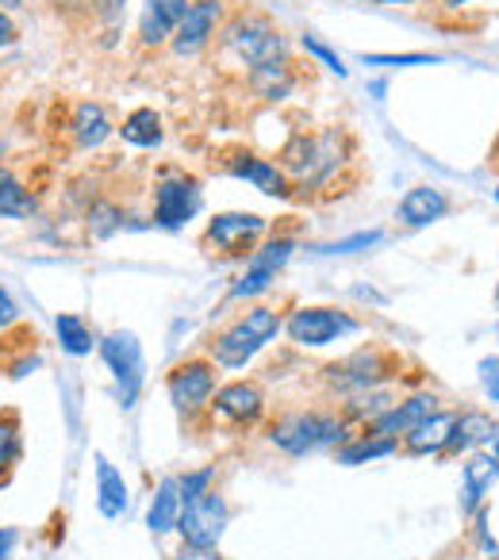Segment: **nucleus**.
Here are the masks:
<instances>
[{"label":"nucleus","instance_id":"nucleus-1","mask_svg":"<svg viewBox=\"0 0 499 560\" xmlns=\"http://www.w3.org/2000/svg\"><path fill=\"white\" fill-rule=\"evenodd\" d=\"M281 170L289 177L292 188L300 192H315V188H327L338 173L346 170V162L353 158V139L343 127H327V131H297L281 147Z\"/></svg>","mask_w":499,"mask_h":560},{"label":"nucleus","instance_id":"nucleus-2","mask_svg":"<svg viewBox=\"0 0 499 560\" xmlns=\"http://www.w3.org/2000/svg\"><path fill=\"white\" fill-rule=\"evenodd\" d=\"M285 330V315L277 307H250L227 330H219L208 342V361L219 369H246L269 342Z\"/></svg>","mask_w":499,"mask_h":560},{"label":"nucleus","instance_id":"nucleus-3","mask_svg":"<svg viewBox=\"0 0 499 560\" xmlns=\"http://www.w3.org/2000/svg\"><path fill=\"white\" fill-rule=\"evenodd\" d=\"M219 43H223V50H231L246 70L289 58V39H285V32L266 12H254V9H242V12H234L231 20H223Z\"/></svg>","mask_w":499,"mask_h":560},{"label":"nucleus","instance_id":"nucleus-4","mask_svg":"<svg viewBox=\"0 0 499 560\" xmlns=\"http://www.w3.org/2000/svg\"><path fill=\"white\" fill-rule=\"evenodd\" d=\"M346 430L350 422L343 415H327V411H289L281 419L269 422V445H277L289 457H307L315 450H330V445L346 442Z\"/></svg>","mask_w":499,"mask_h":560},{"label":"nucleus","instance_id":"nucleus-5","mask_svg":"<svg viewBox=\"0 0 499 560\" xmlns=\"http://www.w3.org/2000/svg\"><path fill=\"white\" fill-rule=\"evenodd\" d=\"M266 231L269 223L262 215H254V211H219L204 226V246L216 257H223V261H239V257L246 261L262 246Z\"/></svg>","mask_w":499,"mask_h":560},{"label":"nucleus","instance_id":"nucleus-6","mask_svg":"<svg viewBox=\"0 0 499 560\" xmlns=\"http://www.w3.org/2000/svg\"><path fill=\"white\" fill-rule=\"evenodd\" d=\"M96 350H101V361L108 365L112 381H116L124 407H135L142 384H147V358H142L139 338L131 330H112V335H104L96 342Z\"/></svg>","mask_w":499,"mask_h":560},{"label":"nucleus","instance_id":"nucleus-7","mask_svg":"<svg viewBox=\"0 0 499 560\" xmlns=\"http://www.w3.org/2000/svg\"><path fill=\"white\" fill-rule=\"evenodd\" d=\"M292 249H297V238H289V234H277V238L262 242V246L246 257V269H242V277L234 280L227 296H231V300H258V296H266V292L274 289L277 272L289 265Z\"/></svg>","mask_w":499,"mask_h":560},{"label":"nucleus","instance_id":"nucleus-8","mask_svg":"<svg viewBox=\"0 0 499 560\" xmlns=\"http://www.w3.org/2000/svg\"><path fill=\"white\" fill-rule=\"evenodd\" d=\"M358 319L338 307H297V312L285 319V335L292 338L304 350H323V346L338 342V338L353 335Z\"/></svg>","mask_w":499,"mask_h":560},{"label":"nucleus","instance_id":"nucleus-9","mask_svg":"<svg viewBox=\"0 0 499 560\" xmlns=\"http://www.w3.org/2000/svg\"><path fill=\"white\" fill-rule=\"evenodd\" d=\"M165 392H170V404L177 407L185 419L200 415L204 407L211 404L216 396V365L208 358H193V361H181V365L170 369L165 376Z\"/></svg>","mask_w":499,"mask_h":560},{"label":"nucleus","instance_id":"nucleus-10","mask_svg":"<svg viewBox=\"0 0 499 560\" xmlns=\"http://www.w3.org/2000/svg\"><path fill=\"white\" fill-rule=\"evenodd\" d=\"M227 499L219 495L216 488L208 495L193 499V503H181V518H177V534L185 545H196V549H216L223 541V529H227Z\"/></svg>","mask_w":499,"mask_h":560},{"label":"nucleus","instance_id":"nucleus-11","mask_svg":"<svg viewBox=\"0 0 499 560\" xmlns=\"http://www.w3.org/2000/svg\"><path fill=\"white\" fill-rule=\"evenodd\" d=\"M200 180L185 177V173H165L154 185V223L165 231H181L200 211Z\"/></svg>","mask_w":499,"mask_h":560},{"label":"nucleus","instance_id":"nucleus-12","mask_svg":"<svg viewBox=\"0 0 499 560\" xmlns=\"http://www.w3.org/2000/svg\"><path fill=\"white\" fill-rule=\"evenodd\" d=\"M223 27V0H188L185 16H181L177 32H173L170 47L177 58H193L208 47Z\"/></svg>","mask_w":499,"mask_h":560},{"label":"nucleus","instance_id":"nucleus-13","mask_svg":"<svg viewBox=\"0 0 499 560\" xmlns=\"http://www.w3.org/2000/svg\"><path fill=\"white\" fill-rule=\"evenodd\" d=\"M211 419L234 422V427H254L266 411V392L254 381H231L223 388H216L211 396Z\"/></svg>","mask_w":499,"mask_h":560},{"label":"nucleus","instance_id":"nucleus-14","mask_svg":"<svg viewBox=\"0 0 499 560\" xmlns=\"http://www.w3.org/2000/svg\"><path fill=\"white\" fill-rule=\"evenodd\" d=\"M227 173L239 180H250V185L266 196H281V200L292 196V185H289V177H285L281 165L269 162V158L250 154V150H234V154L227 158Z\"/></svg>","mask_w":499,"mask_h":560},{"label":"nucleus","instance_id":"nucleus-15","mask_svg":"<svg viewBox=\"0 0 499 560\" xmlns=\"http://www.w3.org/2000/svg\"><path fill=\"white\" fill-rule=\"evenodd\" d=\"M434 411H438L434 392H415V396H407L404 404H392L388 411L376 415L365 430H373V434H381V438H396V442H399V438H404L415 422H422L427 415H434Z\"/></svg>","mask_w":499,"mask_h":560},{"label":"nucleus","instance_id":"nucleus-16","mask_svg":"<svg viewBox=\"0 0 499 560\" xmlns=\"http://www.w3.org/2000/svg\"><path fill=\"white\" fill-rule=\"evenodd\" d=\"M384 376H388V361H384L376 350H358L353 358L327 365V381L338 384V388H353V392L373 388V384H381Z\"/></svg>","mask_w":499,"mask_h":560},{"label":"nucleus","instance_id":"nucleus-17","mask_svg":"<svg viewBox=\"0 0 499 560\" xmlns=\"http://www.w3.org/2000/svg\"><path fill=\"white\" fill-rule=\"evenodd\" d=\"M188 0H147L139 16V43L142 47H165L185 16Z\"/></svg>","mask_w":499,"mask_h":560},{"label":"nucleus","instance_id":"nucleus-18","mask_svg":"<svg viewBox=\"0 0 499 560\" xmlns=\"http://www.w3.org/2000/svg\"><path fill=\"white\" fill-rule=\"evenodd\" d=\"M112 131H116V124H112L108 108H104L101 101H81V104H73V112H70V135H73V142H78V150L104 147Z\"/></svg>","mask_w":499,"mask_h":560},{"label":"nucleus","instance_id":"nucleus-19","mask_svg":"<svg viewBox=\"0 0 499 560\" xmlns=\"http://www.w3.org/2000/svg\"><path fill=\"white\" fill-rule=\"evenodd\" d=\"M396 215L404 226H430V223H438V219L450 215V196H445L442 188L415 185V188H407V196L399 200Z\"/></svg>","mask_w":499,"mask_h":560},{"label":"nucleus","instance_id":"nucleus-20","mask_svg":"<svg viewBox=\"0 0 499 560\" xmlns=\"http://www.w3.org/2000/svg\"><path fill=\"white\" fill-rule=\"evenodd\" d=\"M453 422H457V415L453 411L427 415V419L415 422V427L404 434V450L411 453V457H434V453H445L450 434H453Z\"/></svg>","mask_w":499,"mask_h":560},{"label":"nucleus","instance_id":"nucleus-21","mask_svg":"<svg viewBox=\"0 0 499 560\" xmlns=\"http://www.w3.org/2000/svg\"><path fill=\"white\" fill-rule=\"evenodd\" d=\"M96 506H101V514L108 522L124 518L127 506H131V491H127L124 472L104 453H96Z\"/></svg>","mask_w":499,"mask_h":560},{"label":"nucleus","instance_id":"nucleus-22","mask_svg":"<svg viewBox=\"0 0 499 560\" xmlns=\"http://www.w3.org/2000/svg\"><path fill=\"white\" fill-rule=\"evenodd\" d=\"M246 85H250V93L266 104H277V101H285V96H292V89H297L292 58H281V62H266V66L246 70Z\"/></svg>","mask_w":499,"mask_h":560},{"label":"nucleus","instance_id":"nucleus-23","mask_svg":"<svg viewBox=\"0 0 499 560\" xmlns=\"http://www.w3.org/2000/svg\"><path fill=\"white\" fill-rule=\"evenodd\" d=\"M496 476H499V460L491 457V453H473V457L465 460V468H461V480H465V491H461V495H465L461 499V511L476 514L484 491H491Z\"/></svg>","mask_w":499,"mask_h":560},{"label":"nucleus","instance_id":"nucleus-24","mask_svg":"<svg viewBox=\"0 0 499 560\" xmlns=\"http://www.w3.org/2000/svg\"><path fill=\"white\" fill-rule=\"evenodd\" d=\"M177 518H181V488H177V476H165L158 483L154 499H150V511H147V526L154 537L170 534L177 529Z\"/></svg>","mask_w":499,"mask_h":560},{"label":"nucleus","instance_id":"nucleus-25","mask_svg":"<svg viewBox=\"0 0 499 560\" xmlns=\"http://www.w3.org/2000/svg\"><path fill=\"white\" fill-rule=\"evenodd\" d=\"M35 211H39V200L32 188L9 165H0V219H32Z\"/></svg>","mask_w":499,"mask_h":560},{"label":"nucleus","instance_id":"nucleus-26","mask_svg":"<svg viewBox=\"0 0 499 560\" xmlns=\"http://www.w3.org/2000/svg\"><path fill=\"white\" fill-rule=\"evenodd\" d=\"M491 434H496V422H491V415L461 411L457 422H453V434H450L445 453H468V450H476V445L491 442Z\"/></svg>","mask_w":499,"mask_h":560},{"label":"nucleus","instance_id":"nucleus-27","mask_svg":"<svg viewBox=\"0 0 499 560\" xmlns=\"http://www.w3.org/2000/svg\"><path fill=\"white\" fill-rule=\"evenodd\" d=\"M162 116L154 108H135L131 116L119 124V139L135 150H154L162 147Z\"/></svg>","mask_w":499,"mask_h":560},{"label":"nucleus","instance_id":"nucleus-28","mask_svg":"<svg viewBox=\"0 0 499 560\" xmlns=\"http://www.w3.org/2000/svg\"><path fill=\"white\" fill-rule=\"evenodd\" d=\"M396 450H399L396 438H381V434H373V430H365V434L353 438V442L338 445V465H369V460H381Z\"/></svg>","mask_w":499,"mask_h":560},{"label":"nucleus","instance_id":"nucleus-29","mask_svg":"<svg viewBox=\"0 0 499 560\" xmlns=\"http://www.w3.org/2000/svg\"><path fill=\"white\" fill-rule=\"evenodd\" d=\"M55 335H58V342H62V350L70 353V358H85V353H93V346H96L89 323L81 319V315H70V312H62L55 319Z\"/></svg>","mask_w":499,"mask_h":560},{"label":"nucleus","instance_id":"nucleus-30","mask_svg":"<svg viewBox=\"0 0 499 560\" xmlns=\"http://www.w3.org/2000/svg\"><path fill=\"white\" fill-rule=\"evenodd\" d=\"M85 226L93 238H112L127 226V211L116 200H93L85 211Z\"/></svg>","mask_w":499,"mask_h":560},{"label":"nucleus","instance_id":"nucleus-31","mask_svg":"<svg viewBox=\"0 0 499 560\" xmlns=\"http://www.w3.org/2000/svg\"><path fill=\"white\" fill-rule=\"evenodd\" d=\"M20 453H24V442H20L16 419H0V480L16 468Z\"/></svg>","mask_w":499,"mask_h":560},{"label":"nucleus","instance_id":"nucleus-32","mask_svg":"<svg viewBox=\"0 0 499 560\" xmlns=\"http://www.w3.org/2000/svg\"><path fill=\"white\" fill-rule=\"evenodd\" d=\"M211 483H216V468H196V472L177 476V488H181V503H193V499L208 495Z\"/></svg>","mask_w":499,"mask_h":560},{"label":"nucleus","instance_id":"nucleus-33","mask_svg":"<svg viewBox=\"0 0 499 560\" xmlns=\"http://www.w3.org/2000/svg\"><path fill=\"white\" fill-rule=\"evenodd\" d=\"M381 238H384L381 231H358V234H350V238L327 242V246H323L320 254H361V249H373Z\"/></svg>","mask_w":499,"mask_h":560},{"label":"nucleus","instance_id":"nucleus-34","mask_svg":"<svg viewBox=\"0 0 499 560\" xmlns=\"http://www.w3.org/2000/svg\"><path fill=\"white\" fill-rule=\"evenodd\" d=\"M304 50H307V55H312L320 66H327L330 73H338V78H346V73H350V70H346V66H343V58H338L335 50L327 47V43L315 39V35H304Z\"/></svg>","mask_w":499,"mask_h":560},{"label":"nucleus","instance_id":"nucleus-35","mask_svg":"<svg viewBox=\"0 0 499 560\" xmlns=\"http://www.w3.org/2000/svg\"><path fill=\"white\" fill-rule=\"evenodd\" d=\"M365 66H434L442 62L438 55H361Z\"/></svg>","mask_w":499,"mask_h":560},{"label":"nucleus","instance_id":"nucleus-36","mask_svg":"<svg viewBox=\"0 0 499 560\" xmlns=\"http://www.w3.org/2000/svg\"><path fill=\"white\" fill-rule=\"evenodd\" d=\"M480 384H484V396H488L491 404H499V358L480 361Z\"/></svg>","mask_w":499,"mask_h":560},{"label":"nucleus","instance_id":"nucleus-37","mask_svg":"<svg viewBox=\"0 0 499 560\" xmlns=\"http://www.w3.org/2000/svg\"><path fill=\"white\" fill-rule=\"evenodd\" d=\"M127 4H131V0H89V9H93V16L101 20V24H116Z\"/></svg>","mask_w":499,"mask_h":560},{"label":"nucleus","instance_id":"nucleus-38","mask_svg":"<svg viewBox=\"0 0 499 560\" xmlns=\"http://www.w3.org/2000/svg\"><path fill=\"white\" fill-rule=\"evenodd\" d=\"M16 323H20V307H16V300L9 296V289L0 284V335H4V330H12Z\"/></svg>","mask_w":499,"mask_h":560},{"label":"nucleus","instance_id":"nucleus-39","mask_svg":"<svg viewBox=\"0 0 499 560\" xmlns=\"http://www.w3.org/2000/svg\"><path fill=\"white\" fill-rule=\"evenodd\" d=\"M20 39V27H16V20L9 16V12L0 9V50L4 47H12V43Z\"/></svg>","mask_w":499,"mask_h":560},{"label":"nucleus","instance_id":"nucleus-40","mask_svg":"<svg viewBox=\"0 0 499 560\" xmlns=\"http://www.w3.org/2000/svg\"><path fill=\"white\" fill-rule=\"evenodd\" d=\"M16 541H20V534L12 526H0V560H9L12 557V549H16Z\"/></svg>","mask_w":499,"mask_h":560},{"label":"nucleus","instance_id":"nucleus-41","mask_svg":"<svg viewBox=\"0 0 499 560\" xmlns=\"http://www.w3.org/2000/svg\"><path fill=\"white\" fill-rule=\"evenodd\" d=\"M177 560H219L216 549H196V545H181Z\"/></svg>","mask_w":499,"mask_h":560},{"label":"nucleus","instance_id":"nucleus-42","mask_svg":"<svg viewBox=\"0 0 499 560\" xmlns=\"http://www.w3.org/2000/svg\"><path fill=\"white\" fill-rule=\"evenodd\" d=\"M361 4H399V9H407V4H422V0H361Z\"/></svg>","mask_w":499,"mask_h":560},{"label":"nucleus","instance_id":"nucleus-43","mask_svg":"<svg viewBox=\"0 0 499 560\" xmlns=\"http://www.w3.org/2000/svg\"><path fill=\"white\" fill-rule=\"evenodd\" d=\"M468 0H442V9H465Z\"/></svg>","mask_w":499,"mask_h":560},{"label":"nucleus","instance_id":"nucleus-44","mask_svg":"<svg viewBox=\"0 0 499 560\" xmlns=\"http://www.w3.org/2000/svg\"><path fill=\"white\" fill-rule=\"evenodd\" d=\"M491 457L499 460V427H496V434H491Z\"/></svg>","mask_w":499,"mask_h":560},{"label":"nucleus","instance_id":"nucleus-45","mask_svg":"<svg viewBox=\"0 0 499 560\" xmlns=\"http://www.w3.org/2000/svg\"><path fill=\"white\" fill-rule=\"evenodd\" d=\"M20 4H24V0H0V9L9 12V9H20Z\"/></svg>","mask_w":499,"mask_h":560},{"label":"nucleus","instance_id":"nucleus-46","mask_svg":"<svg viewBox=\"0 0 499 560\" xmlns=\"http://www.w3.org/2000/svg\"><path fill=\"white\" fill-rule=\"evenodd\" d=\"M491 162L499 165V139H496V150H491Z\"/></svg>","mask_w":499,"mask_h":560},{"label":"nucleus","instance_id":"nucleus-47","mask_svg":"<svg viewBox=\"0 0 499 560\" xmlns=\"http://www.w3.org/2000/svg\"><path fill=\"white\" fill-rule=\"evenodd\" d=\"M496 200H499V188H496Z\"/></svg>","mask_w":499,"mask_h":560}]
</instances>
